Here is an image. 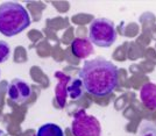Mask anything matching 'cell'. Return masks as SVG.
Returning a JSON list of instances; mask_svg holds the SVG:
<instances>
[{"mask_svg":"<svg viewBox=\"0 0 156 136\" xmlns=\"http://www.w3.org/2000/svg\"><path fill=\"white\" fill-rule=\"evenodd\" d=\"M30 16L19 2L7 1L0 5V33L7 37L15 36L30 26Z\"/></svg>","mask_w":156,"mask_h":136,"instance_id":"2","label":"cell"},{"mask_svg":"<svg viewBox=\"0 0 156 136\" xmlns=\"http://www.w3.org/2000/svg\"><path fill=\"white\" fill-rule=\"evenodd\" d=\"M78 78L87 93L94 97H106L119 85V69L111 61L97 57L85 61Z\"/></svg>","mask_w":156,"mask_h":136,"instance_id":"1","label":"cell"},{"mask_svg":"<svg viewBox=\"0 0 156 136\" xmlns=\"http://www.w3.org/2000/svg\"><path fill=\"white\" fill-rule=\"evenodd\" d=\"M73 55L78 58H86L92 54V44L86 39H76L71 44Z\"/></svg>","mask_w":156,"mask_h":136,"instance_id":"6","label":"cell"},{"mask_svg":"<svg viewBox=\"0 0 156 136\" xmlns=\"http://www.w3.org/2000/svg\"><path fill=\"white\" fill-rule=\"evenodd\" d=\"M65 93L71 98L72 100L80 99L83 93H84V87H83V84H82V80L79 78H75V79L70 78L69 82L66 83Z\"/></svg>","mask_w":156,"mask_h":136,"instance_id":"8","label":"cell"},{"mask_svg":"<svg viewBox=\"0 0 156 136\" xmlns=\"http://www.w3.org/2000/svg\"><path fill=\"white\" fill-rule=\"evenodd\" d=\"M36 136H64L63 129L55 123H46L42 124L37 129Z\"/></svg>","mask_w":156,"mask_h":136,"instance_id":"9","label":"cell"},{"mask_svg":"<svg viewBox=\"0 0 156 136\" xmlns=\"http://www.w3.org/2000/svg\"><path fill=\"white\" fill-rule=\"evenodd\" d=\"M32 96V87L23 79L15 78L7 86V97L14 104H23Z\"/></svg>","mask_w":156,"mask_h":136,"instance_id":"5","label":"cell"},{"mask_svg":"<svg viewBox=\"0 0 156 136\" xmlns=\"http://www.w3.org/2000/svg\"><path fill=\"white\" fill-rule=\"evenodd\" d=\"M71 131L73 136H101V127L97 117L87 114L84 110L75 114Z\"/></svg>","mask_w":156,"mask_h":136,"instance_id":"4","label":"cell"},{"mask_svg":"<svg viewBox=\"0 0 156 136\" xmlns=\"http://www.w3.org/2000/svg\"><path fill=\"white\" fill-rule=\"evenodd\" d=\"M0 135H1V131H0Z\"/></svg>","mask_w":156,"mask_h":136,"instance_id":"11","label":"cell"},{"mask_svg":"<svg viewBox=\"0 0 156 136\" xmlns=\"http://www.w3.org/2000/svg\"><path fill=\"white\" fill-rule=\"evenodd\" d=\"M141 100L148 108L156 110V85L146 84L141 89Z\"/></svg>","mask_w":156,"mask_h":136,"instance_id":"7","label":"cell"},{"mask_svg":"<svg viewBox=\"0 0 156 136\" xmlns=\"http://www.w3.org/2000/svg\"><path fill=\"white\" fill-rule=\"evenodd\" d=\"M118 37L114 23L108 19H94L89 28V41L100 48H108Z\"/></svg>","mask_w":156,"mask_h":136,"instance_id":"3","label":"cell"},{"mask_svg":"<svg viewBox=\"0 0 156 136\" xmlns=\"http://www.w3.org/2000/svg\"><path fill=\"white\" fill-rule=\"evenodd\" d=\"M11 56V47L6 41L0 40V64L5 63Z\"/></svg>","mask_w":156,"mask_h":136,"instance_id":"10","label":"cell"}]
</instances>
